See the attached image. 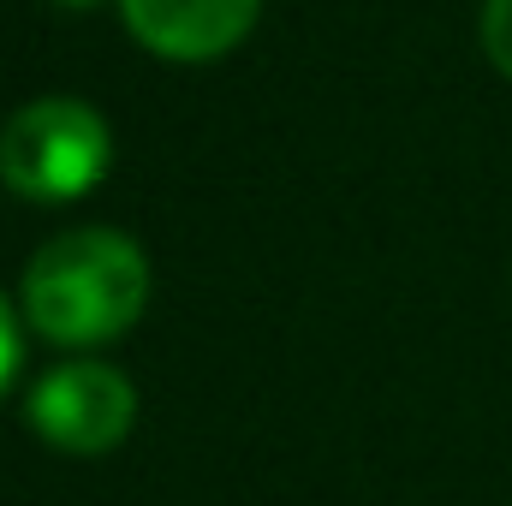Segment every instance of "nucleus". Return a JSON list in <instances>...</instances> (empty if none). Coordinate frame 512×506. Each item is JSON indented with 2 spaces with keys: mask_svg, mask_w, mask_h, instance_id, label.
Instances as JSON below:
<instances>
[{
  "mask_svg": "<svg viewBox=\"0 0 512 506\" xmlns=\"http://www.w3.org/2000/svg\"><path fill=\"white\" fill-rule=\"evenodd\" d=\"M149 298V262L114 227L48 239L24 268V316L54 346H102L126 334Z\"/></svg>",
  "mask_w": 512,
  "mask_h": 506,
  "instance_id": "nucleus-1",
  "label": "nucleus"
},
{
  "mask_svg": "<svg viewBox=\"0 0 512 506\" xmlns=\"http://www.w3.org/2000/svg\"><path fill=\"white\" fill-rule=\"evenodd\" d=\"M108 161H114V137L102 114L72 96L30 102L0 131V179L30 203H72L96 191Z\"/></svg>",
  "mask_w": 512,
  "mask_h": 506,
  "instance_id": "nucleus-2",
  "label": "nucleus"
},
{
  "mask_svg": "<svg viewBox=\"0 0 512 506\" xmlns=\"http://www.w3.org/2000/svg\"><path fill=\"white\" fill-rule=\"evenodd\" d=\"M131 417H137V393L108 364H60L30 393V423L60 453H108V447H120L131 435Z\"/></svg>",
  "mask_w": 512,
  "mask_h": 506,
  "instance_id": "nucleus-3",
  "label": "nucleus"
},
{
  "mask_svg": "<svg viewBox=\"0 0 512 506\" xmlns=\"http://www.w3.org/2000/svg\"><path fill=\"white\" fill-rule=\"evenodd\" d=\"M131 36L161 60H215L245 42L262 0H120Z\"/></svg>",
  "mask_w": 512,
  "mask_h": 506,
  "instance_id": "nucleus-4",
  "label": "nucleus"
},
{
  "mask_svg": "<svg viewBox=\"0 0 512 506\" xmlns=\"http://www.w3.org/2000/svg\"><path fill=\"white\" fill-rule=\"evenodd\" d=\"M483 48H489V60L512 78V0H489L483 6Z\"/></svg>",
  "mask_w": 512,
  "mask_h": 506,
  "instance_id": "nucleus-5",
  "label": "nucleus"
},
{
  "mask_svg": "<svg viewBox=\"0 0 512 506\" xmlns=\"http://www.w3.org/2000/svg\"><path fill=\"white\" fill-rule=\"evenodd\" d=\"M18 316H12V304H6V292H0V393L12 387V376H18Z\"/></svg>",
  "mask_w": 512,
  "mask_h": 506,
  "instance_id": "nucleus-6",
  "label": "nucleus"
},
{
  "mask_svg": "<svg viewBox=\"0 0 512 506\" xmlns=\"http://www.w3.org/2000/svg\"><path fill=\"white\" fill-rule=\"evenodd\" d=\"M54 6H90V0H54Z\"/></svg>",
  "mask_w": 512,
  "mask_h": 506,
  "instance_id": "nucleus-7",
  "label": "nucleus"
}]
</instances>
